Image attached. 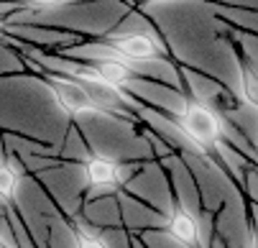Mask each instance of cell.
Returning a JSON list of instances; mask_svg holds the SVG:
<instances>
[{"label":"cell","instance_id":"13","mask_svg":"<svg viewBox=\"0 0 258 248\" xmlns=\"http://www.w3.org/2000/svg\"><path fill=\"white\" fill-rule=\"evenodd\" d=\"M146 3H174V0H146Z\"/></svg>","mask_w":258,"mask_h":248},{"label":"cell","instance_id":"9","mask_svg":"<svg viewBox=\"0 0 258 248\" xmlns=\"http://www.w3.org/2000/svg\"><path fill=\"white\" fill-rule=\"evenodd\" d=\"M16 3H18V8L31 11V13H49L67 3H75V0H16Z\"/></svg>","mask_w":258,"mask_h":248},{"label":"cell","instance_id":"7","mask_svg":"<svg viewBox=\"0 0 258 248\" xmlns=\"http://www.w3.org/2000/svg\"><path fill=\"white\" fill-rule=\"evenodd\" d=\"M23 179H26V169L18 161V156L8 154V156L0 159V202L13 205L18 200Z\"/></svg>","mask_w":258,"mask_h":248},{"label":"cell","instance_id":"6","mask_svg":"<svg viewBox=\"0 0 258 248\" xmlns=\"http://www.w3.org/2000/svg\"><path fill=\"white\" fill-rule=\"evenodd\" d=\"M235 64H238V95L240 102L258 113V64L235 46Z\"/></svg>","mask_w":258,"mask_h":248},{"label":"cell","instance_id":"2","mask_svg":"<svg viewBox=\"0 0 258 248\" xmlns=\"http://www.w3.org/2000/svg\"><path fill=\"white\" fill-rule=\"evenodd\" d=\"M77 51H90V54H107V56H118L128 64H169L166 56V46L154 36V33L146 31H113L105 33L92 44H82L75 46Z\"/></svg>","mask_w":258,"mask_h":248},{"label":"cell","instance_id":"5","mask_svg":"<svg viewBox=\"0 0 258 248\" xmlns=\"http://www.w3.org/2000/svg\"><path fill=\"white\" fill-rule=\"evenodd\" d=\"M80 169L85 176V187L90 190V195L97 197L100 192H115L125 187L138 174L141 164L120 161L113 156H102V154H85L80 161Z\"/></svg>","mask_w":258,"mask_h":248},{"label":"cell","instance_id":"8","mask_svg":"<svg viewBox=\"0 0 258 248\" xmlns=\"http://www.w3.org/2000/svg\"><path fill=\"white\" fill-rule=\"evenodd\" d=\"M72 238H75V248H110L107 240L102 238V233L95 230L82 218L72 220Z\"/></svg>","mask_w":258,"mask_h":248},{"label":"cell","instance_id":"4","mask_svg":"<svg viewBox=\"0 0 258 248\" xmlns=\"http://www.w3.org/2000/svg\"><path fill=\"white\" fill-rule=\"evenodd\" d=\"M161 230L181 248H210L212 243V212H195L174 197L161 220Z\"/></svg>","mask_w":258,"mask_h":248},{"label":"cell","instance_id":"11","mask_svg":"<svg viewBox=\"0 0 258 248\" xmlns=\"http://www.w3.org/2000/svg\"><path fill=\"white\" fill-rule=\"evenodd\" d=\"M250 245L258 248V233H253V230H250Z\"/></svg>","mask_w":258,"mask_h":248},{"label":"cell","instance_id":"12","mask_svg":"<svg viewBox=\"0 0 258 248\" xmlns=\"http://www.w3.org/2000/svg\"><path fill=\"white\" fill-rule=\"evenodd\" d=\"M0 248H8V240H6V235H3V230H0Z\"/></svg>","mask_w":258,"mask_h":248},{"label":"cell","instance_id":"1","mask_svg":"<svg viewBox=\"0 0 258 248\" xmlns=\"http://www.w3.org/2000/svg\"><path fill=\"white\" fill-rule=\"evenodd\" d=\"M174 128L184 136V141L192 146V151L200 159H205L210 166L217 169L210 151H217L223 146L233 128L225 120V113L220 105H215L212 100H205L200 95H187L181 100V108L174 118Z\"/></svg>","mask_w":258,"mask_h":248},{"label":"cell","instance_id":"10","mask_svg":"<svg viewBox=\"0 0 258 248\" xmlns=\"http://www.w3.org/2000/svg\"><path fill=\"white\" fill-rule=\"evenodd\" d=\"M11 8H13V11H18V3H11V6H6V8L0 6V41H8V44H16V39H8V36H6V13H8Z\"/></svg>","mask_w":258,"mask_h":248},{"label":"cell","instance_id":"3","mask_svg":"<svg viewBox=\"0 0 258 248\" xmlns=\"http://www.w3.org/2000/svg\"><path fill=\"white\" fill-rule=\"evenodd\" d=\"M33 69L39 72L41 82L51 90L56 105H59V110L69 118V120H75V118H82V115H105L110 120H115L113 115H110L102 105L90 95V90L77 82V80H72L67 75H59V72H51V69L41 67V64H36L33 61Z\"/></svg>","mask_w":258,"mask_h":248}]
</instances>
